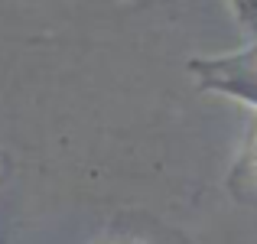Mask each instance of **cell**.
<instances>
[{
    "mask_svg": "<svg viewBox=\"0 0 257 244\" xmlns=\"http://www.w3.org/2000/svg\"><path fill=\"white\" fill-rule=\"evenodd\" d=\"M244 7H247V13L257 20V0H244Z\"/></svg>",
    "mask_w": 257,
    "mask_h": 244,
    "instance_id": "7a4b0ae2",
    "label": "cell"
},
{
    "mask_svg": "<svg viewBox=\"0 0 257 244\" xmlns=\"http://www.w3.org/2000/svg\"><path fill=\"white\" fill-rule=\"evenodd\" d=\"M189 72L208 91L228 94V98L247 101V104L257 107V46H251L241 56L195 59V62H189Z\"/></svg>",
    "mask_w": 257,
    "mask_h": 244,
    "instance_id": "6da1fadb",
    "label": "cell"
},
{
    "mask_svg": "<svg viewBox=\"0 0 257 244\" xmlns=\"http://www.w3.org/2000/svg\"><path fill=\"white\" fill-rule=\"evenodd\" d=\"M251 163H254V169H257V131H254V147H251Z\"/></svg>",
    "mask_w": 257,
    "mask_h": 244,
    "instance_id": "3957f363",
    "label": "cell"
},
{
    "mask_svg": "<svg viewBox=\"0 0 257 244\" xmlns=\"http://www.w3.org/2000/svg\"><path fill=\"white\" fill-rule=\"evenodd\" d=\"M117 244H140V241H117Z\"/></svg>",
    "mask_w": 257,
    "mask_h": 244,
    "instance_id": "277c9868",
    "label": "cell"
}]
</instances>
